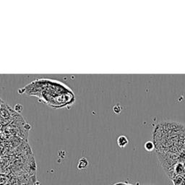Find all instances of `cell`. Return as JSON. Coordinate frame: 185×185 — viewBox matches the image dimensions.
I'll return each mask as SVG.
<instances>
[{
  "mask_svg": "<svg viewBox=\"0 0 185 185\" xmlns=\"http://www.w3.org/2000/svg\"><path fill=\"white\" fill-rule=\"evenodd\" d=\"M145 148L147 151H152L154 149L153 143L151 142V141H147L145 144Z\"/></svg>",
  "mask_w": 185,
  "mask_h": 185,
  "instance_id": "4",
  "label": "cell"
},
{
  "mask_svg": "<svg viewBox=\"0 0 185 185\" xmlns=\"http://www.w3.org/2000/svg\"><path fill=\"white\" fill-rule=\"evenodd\" d=\"M128 143H129V140L126 136L121 135L117 138V144L119 145V147H122V148L126 147Z\"/></svg>",
  "mask_w": 185,
  "mask_h": 185,
  "instance_id": "2",
  "label": "cell"
},
{
  "mask_svg": "<svg viewBox=\"0 0 185 185\" xmlns=\"http://www.w3.org/2000/svg\"><path fill=\"white\" fill-rule=\"evenodd\" d=\"M113 111H114V113L116 114H120L121 111H122V107L120 106V105H116L114 107Z\"/></svg>",
  "mask_w": 185,
  "mask_h": 185,
  "instance_id": "5",
  "label": "cell"
},
{
  "mask_svg": "<svg viewBox=\"0 0 185 185\" xmlns=\"http://www.w3.org/2000/svg\"><path fill=\"white\" fill-rule=\"evenodd\" d=\"M24 92L42 99L43 103L53 108L65 107L74 102L73 92L57 80L48 79L36 80L25 86Z\"/></svg>",
  "mask_w": 185,
  "mask_h": 185,
  "instance_id": "1",
  "label": "cell"
},
{
  "mask_svg": "<svg viewBox=\"0 0 185 185\" xmlns=\"http://www.w3.org/2000/svg\"><path fill=\"white\" fill-rule=\"evenodd\" d=\"M87 166H88V161L85 158H81V159L79 160L78 166V168L79 169H85Z\"/></svg>",
  "mask_w": 185,
  "mask_h": 185,
  "instance_id": "3",
  "label": "cell"
}]
</instances>
